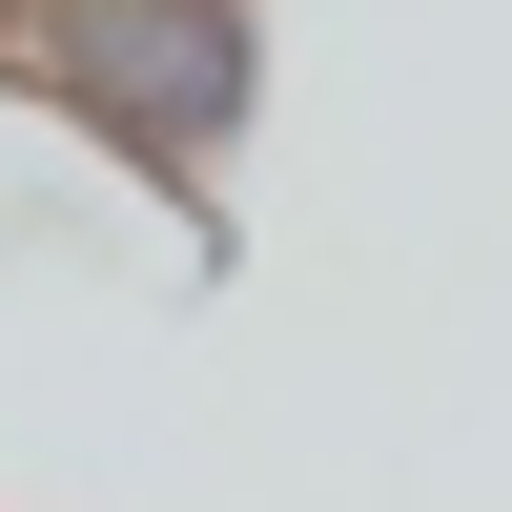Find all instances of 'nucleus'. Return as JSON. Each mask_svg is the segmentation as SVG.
I'll return each instance as SVG.
<instances>
[{"label": "nucleus", "mask_w": 512, "mask_h": 512, "mask_svg": "<svg viewBox=\"0 0 512 512\" xmlns=\"http://www.w3.org/2000/svg\"><path fill=\"white\" fill-rule=\"evenodd\" d=\"M21 82L123 164V185L205 205L246 164V123H267V0H62V21L21 41Z\"/></svg>", "instance_id": "obj_1"}, {"label": "nucleus", "mask_w": 512, "mask_h": 512, "mask_svg": "<svg viewBox=\"0 0 512 512\" xmlns=\"http://www.w3.org/2000/svg\"><path fill=\"white\" fill-rule=\"evenodd\" d=\"M41 21H62V0H0V62H21V41H41Z\"/></svg>", "instance_id": "obj_2"}]
</instances>
